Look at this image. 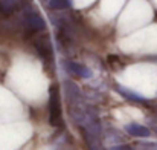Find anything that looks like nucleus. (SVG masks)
Returning <instances> with one entry per match:
<instances>
[{
	"label": "nucleus",
	"instance_id": "nucleus-2",
	"mask_svg": "<svg viewBox=\"0 0 157 150\" xmlns=\"http://www.w3.org/2000/svg\"><path fill=\"white\" fill-rule=\"evenodd\" d=\"M35 49L38 52L40 58L43 60L46 69H53V51H52V43H51V37L48 34H41L35 39L34 43Z\"/></svg>",
	"mask_w": 157,
	"mask_h": 150
},
{
	"label": "nucleus",
	"instance_id": "nucleus-5",
	"mask_svg": "<svg viewBox=\"0 0 157 150\" xmlns=\"http://www.w3.org/2000/svg\"><path fill=\"white\" fill-rule=\"evenodd\" d=\"M69 66H70V71H72L73 74H76V75H81V77L90 75V72H89L84 66H79V64H76V63H69Z\"/></svg>",
	"mask_w": 157,
	"mask_h": 150
},
{
	"label": "nucleus",
	"instance_id": "nucleus-8",
	"mask_svg": "<svg viewBox=\"0 0 157 150\" xmlns=\"http://www.w3.org/2000/svg\"><path fill=\"white\" fill-rule=\"evenodd\" d=\"M137 150H157V144H154V143H139Z\"/></svg>",
	"mask_w": 157,
	"mask_h": 150
},
{
	"label": "nucleus",
	"instance_id": "nucleus-9",
	"mask_svg": "<svg viewBox=\"0 0 157 150\" xmlns=\"http://www.w3.org/2000/svg\"><path fill=\"white\" fill-rule=\"evenodd\" d=\"M111 150H133L130 146H116V147H113Z\"/></svg>",
	"mask_w": 157,
	"mask_h": 150
},
{
	"label": "nucleus",
	"instance_id": "nucleus-1",
	"mask_svg": "<svg viewBox=\"0 0 157 150\" xmlns=\"http://www.w3.org/2000/svg\"><path fill=\"white\" fill-rule=\"evenodd\" d=\"M49 123L51 126L59 129L64 126L63 121V109H61V95L59 86L53 83L49 89Z\"/></svg>",
	"mask_w": 157,
	"mask_h": 150
},
{
	"label": "nucleus",
	"instance_id": "nucleus-6",
	"mask_svg": "<svg viewBox=\"0 0 157 150\" xmlns=\"http://www.w3.org/2000/svg\"><path fill=\"white\" fill-rule=\"evenodd\" d=\"M108 63H110V66L114 67V69L122 67V60L119 58V55H110V57H108Z\"/></svg>",
	"mask_w": 157,
	"mask_h": 150
},
{
	"label": "nucleus",
	"instance_id": "nucleus-7",
	"mask_svg": "<svg viewBox=\"0 0 157 150\" xmlns=\"http://www.w3.org/2000/svg\"><path fill=\"white\" fill-rule=\"evenodd\" d=\"M69 0H52L49 5H51V8H67L69 6Z\"/></svg>",
	"mask_w": 157,
	"mask_h": 150
},
{
	"label": "nucleus",
	"instance_id": "nucleus-4",
	"mask_svg": "<svg viewBox=\"0 0 157 150\" xmlns=\"http://www.w3.org/2000/svg\"><path fill=\"white\" fill-rule=\"evenodd\" d=\"M117 91H119L125 98H128V100L134 101V103H140V104H147V106H150L148 101L145 100V98H142V97H139V95H136V94H131L130 91H127V89H124V87H117Z\"/></svg>",
	"mask_w": 157,
	"mask_h": 150
},
{
	"label": "nucleus",
	"instance_id": "nucleus-3",
	"mask_svg": "<svg viewBox=\"0 0 157 150\" xmlns=\"http://www.w3.org/2000/svg\"><path fill=\"white\" fill-rule=\"evenodd\" d=\"M125 130L131 135V136H140V138H147V136H150V129H147V127H144V126H140V124H128L127 127H125Z\"/></svg>",
	"mask_w": 157,
	"mask_h": 150
}]
</instances>
